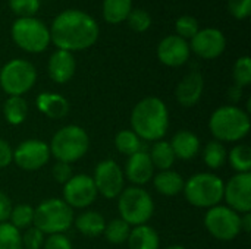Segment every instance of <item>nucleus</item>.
I'll return each mask as SVG.
<instances>
[{
    "mask_svg": "<svg viewBox=\"0 0 251 249\" xmlns=\"http://www.w3.org/2000/svg\"><path fill=\"white\" fill-rule=\"evenodd\" d=\"M99 23L87 12L66 9L60 12L51 23L50 38L59 50L81 51L90 48L99 40Z\"/></svg>",
    "mask_w": 251,
    "mask_h": 249,
    "instance_id": "f257e3e1",
    "label": "nucleus"
},
{
    "mask_svg": "<svg viewBox=\"0 0 251 249\" xmlns=\"http://www.w3.org/2000/svg\"><path fill=\"white\" fill-rule=\"evenodd\" d=\"M131 128L144 141H160L169 128V112L165 101L157 97L140 100L131 112Z\"/></svg>",
    "mask_w": 251,
    "mask_h": 249,
    "instance_id": "f03ea898",
    "label": "nucleus"
},
{
    "mask_svg": "<svg viewBox=\"0 0 251 249\" xmlns=\"http://www.w3.org/2000/svg\"><path fill=\"white\" fill-rule=\"evenodd\" d=\"M209 129L219 142H238L250 132V114L238 106H222L209 119Z\"/></svg>",
    "mask_w": 251,
    "mask_h": 249,
    "instance_id": "7ed1b4c3",
    "label": "nucleus"
},
{
    "mask_svg": "<svg viewBox=\"0 0 251 249\" xmlns=\"http://www.w3.org/2000/svg\"><path fill=\"white\" fill-rule=\"evenodd\" d=\"M50 154L62 163H75L82 158L90 148V136L87 131L78 125H66L60 128L51 138Z\"/></svg>",
    "mask_w": 251,
    "mask_h": 249,
    "instance_id": "20e7f679",
    "label": "nucleus"
},
{
    "mask_svg": "<svg viewBox=\"0 0 251 249\" xmlns=\"http://www.w3.org/2000/svg\"><path fill=\"white\" fill-rule=\"evenodd\" d=\"M224 181L209 172H201L193 175L185 183H184V195L185 200L197 207V208H212L215 205H219L224 200Z\"/></svg>",
    "mask_w": 251,
    "mask_h": 249,
    "instance_id": "39448f33",
    "label": "nucleus"
},
{
    "mask_svg": "<svg viewBox=\"0 0 251 249\" xmlns=\"http://www.w3.org/2000/svg\"><path fill=\"white\" fill-rule=\"evenodd\" d=\"M74 210L60 198H50L34 208V223L44 235L65 233L74 225Z\"/></svg>",
    "mask_w": 251,
    "mask_h": 249,
    "instance_id": "423d86ee",
    "label": "nucleus"
},
{
    "mask_svg": "<svg viewBox=\"0 0 251 249\" xmlns=\"http://www.w3.org/2000/svg\"><path fill=\"white\" fill-rule=\"evenodd\" d=\"M118 211L121 219L129 226H141L151 219L154 213V201L141 186H129L118 197Z\"/></svg>",
    "mask_w": 251,
    "mask_h": 249,
    "instance_id": "0eeeda50",
    "label": "nucleus"
},
{
    "mask_svg": "<svg viewBox=\"0 0 251 249\" xmlns=\"http://www.w3.org/2000/svg\"><path fill=\"white\" fill-rule=\"evenodd\" d=\"M10 35L13 43L28 53H41L51 43L50 29L35 16L18 18L12 23Z\"/></svg>",
    "mask_w": 251,
    "mask_h": 249,
    "instance_id": "6e6552de",
    "label": "nucleus"
},
{
    "mask_svg": "<svg viewBox=\"0 0 251 249\" xmlns=\"http://www.w3.org/2000/svg\"><path fill=\"white\" fill-rule=\"evenodd\" d=\"M35 81L37 69L25 59H12L0 69V88L9 97H22Z\"/></svg>",
    "mask_w": 251,
    "mask_h": 249,
    "instance_id": "1a4fd4ad",
    "label": "nucleus"
},
{
    "mask_svg": "<svg viewBox=\"0 0 251 249\" xmlns=\"http://www.w3.org/2000/svg\"><path fill=\"white\" fill-rule=\"evenodd\" d=\"M204 226L218 241H234L241 233V216L226 205H215L204 214Z\"/></svg>",
    "mask_w": 251,
    "mask_h": 249,
    "instance_id": "9d476101",
    "label": "nucleus"
},
{
    "mask_svg": "<svg viewBox=\"0 0 251 249\" xmlns=\"http://www.w3.org/2000/svg\"><path fill=\"white\" fill-rule=\"evenodd\" d=\"M124 178L125 176H124L121 166L115 160L107 158V160L100 161L96 166L93 181H94L97 194L103 195L107 200H113V198H118L121 192L124 191V183H125Z\"/></svg>",
    "mask_w": 251,
    "mask_h": 249,
    "instance_id": "9b49d317",
    "label": "nucleus"
},
{
    "mask_svg": "<svg viewBox=\"0 0 251 249\" xmlns=\"http://www.w3.org/2000/svg\"><path fill=\"white\" fill-rule=\"evenodd\" d=\"M50 147L41 139H26L22 141L13 150L15 164L26 172H35L44 167L50 160Z\"/></svg>",
    "mask_w": 251,
    "mask_h": 249,
    "instance_id": "f8f14e48",
    "label": "nucleus"
},
{
    "mask_svg": "<svg viewBox=\"0 0 251 249\" xmlns=\"http://www.w3.org/2000/svg\"><path fill=\"white\" fill-rule=\"evenodd\" d=\"M97 189L91 176L79 173L74 175L65 185H63V201L74 210V208H87L90 207L97 198Z\"/></svg>",
    "mask_w": 251,
    "mask_h": 249,
    "instance_id": "ddd939ff",
    "label": "nucleus"
},
{
    "mask_svg": "<svg viewBox=\"0 0 251 249\" xmlns=\"http://www.w3.org/2000/svg\"><path fill=\"white\" fill-rule=\"evenodd\" d=\"M224 200L226 207L235 213H250L251 211V173L234 175L224 188Z\"/></svg>",
    "mask_w": 251,
    "mask_h": 249,
    "instance_id": "4468645a",
    "label": "nucleus"
},
{
    "mask_svg": "<svg viewBox=\"0 0 251 249\" xmlns=\"http://www.w3.org/2000/svg\"><path fill=\"white\" fill-rule=\"evenodd\" d=\"M226 48V38L218 28H203L191 38L190 50L201 59L212 60L219 57Z\"/></svg>",
    "mask_w": 251,
    "mask_h": 249,
    "instance_id": "2eb2a0df",
    "label": "nucleus"
},
{
    "mask_svg": "<svg viewBox=\"0 0 251 249\" xmlns=\"http://www.w3.org/2000/svg\"><path fill=\"white\" fill-rule=\"evenodd\" d=\"M190 43L179 35H168L157 45L159 60L169 68H179L190 59Z\"/></svg>",
    "mask_w": 251,
    "mask_h": 249,
    "instance_id": "dca6fc26",
    "label": "nucleus"
},
{
    "mask_svg": "<svg viewBox=\"0 0 251 249\" xmlns=\"http://www.w3.org/2000/svg\"><path fill=\"white\" fill-rule=\"evenodd\" d=\"M203 90H204L203 75L199 70H191L176 85L175 90L176 101L182 107H193L200 101L203 95Z\"/></svg>",
    "mask_w": 251,
    "mask_h": 249,
    "instance_id": "f3484780",
    "label": "nucleus"
},
{
    "mask_svg": "<svg viewBox=\"0 0 251 249\" xmlns=\"http://www.w3.org/2000/svg\"><path fill=\"white\" fill-rule=\"evenodd\" d=\"M134 186H143L150 182L154 176V166L150 160L149 153L144 150L128 157L125 166V175Z\"/></svg>",
    "mask_w": 251,
    "mask_h": 249,
    "instance_id": "a211bd4d",
    "label": "nucleus"
},
{
    "mask_svg": "<svg viewBox=\"0 0 251 249\" xmlns=\"http://www.w3.org/2000/svg\"><path fill=\"white\" fill-rule=\"evenodd\" d=\"M75 69H76V62L75 57L71 51L66 50H56L47 63V72L49 76L53 82L56 84H66L69 82L74 75H75Z\"/></svg>",
    "mask_w": 251,
    "mask_h": 249,
    "instance_id": "6ab92c4d",
    "label": "nucleus"
},
{
    "mask_svg": "<svg viewBox=\"0 0 251 249\" xmlns=\"http://www.w3.org/2000/svg\"><path fill=\"white\" fill-rule=\"evenodd\" d=\"M171 147L175 154V158L179 160H191L200 151V139L196 134L188 129H182L176 132L171 139Z\"/></svg>",
    "mask_w": 251,
    "mask_h": 249,
    "instance_id": "aec40b11",
    "label": "nucleus"
},
{
    "mask_svg": "<svg viewBox=\"0 0 251 249\" xmlns=\"http://www.w3.org/2000/svg\"><path fill=\"white\" fill-rule=\"evenodd\" d=\"M37 109L47 117L59 120L69 113L68 100L56 92H41L35 100Z\"/></svg>",
    "mask_w": 251,
    "mask_h": 249,
    "instance_id": "412c9836",
    "label": "nucleus"
},
{
    "mask_svg": "<svg viewBox=\"0 0 251 249\" xmlns=\"http://www.w3.org/2000/svg\"><path fill=\"white\" fill-rule=\"evenodd\" d=\"M126 242L129 249H159L160 247L159 233L147 225L135 226L131 229Z\"/></svg>",
    "mask_w": 251,
    "mask_h": 249,
    "instance_id": "4be33fe9",
    "label": "nucleus"
},
{
    "mask_svg": "<svg viewBox=\"0 0 251 249\" xmlns=\"http://www.w3.org/2000/svg\"><path fill=\"white\" fill-rule=\"evenodd\" d=\"M153 183L159 194L165 197H175L182 192L185 182L182 176L175 170H160L153 176Z\"/></svg>",
    "mask_w": 251,
    "mask_h": 249,
    "instance_id": "5701e85b",
    "label": "nucleus"
},
{
    "mask_svg": "<svg viewBox=\"0 0 251 249\" xmlns=\"http://www.w3.org/2000/svg\"><path fill=\"white\" fill-rule=\"evenodd\" d=\"M74 222H75V227L78 229V232L87 238H97L103 235L104 227H106L104 217L97 211H84Z\"/></svg>",
    "mask_w": 251,
    "mask_h": 249,
    "instance_id": "b1692460",
    "label": "nucleus"
},
{
    "mask_svg": "<svg viewBox=\"0 0 251 249\" xmlns=\"http://www.w3.org/2000/svg\"><path fill=\"white\" fill-rule=\"evenodd\" d=\"M3 116L12 126H19L28 116V103L24 97H7L3 104Z\"/></svg>",
    "mask_w": 251,
    "mask_h": 249,
    "instance_id": "393cba45",
    "label": "nucleus"
},
{
    "mask_svg": "<svg viewBox=\"0 0 251 249\" xmlns=\"http://www.w3.org/2000/svg\"><path fill=\"white\" fill-rule=\"evenodd\" d=\"M132 9V0H103V18L107 23L116 25L126 21Z\"/></svg>",
    "mask_w": 251,
    "mask_h": 249,
    "instance_id": "a878e982",
    "label": "nucleus"
},
{
    "mask_svg": "<svg viewBox=\"0 0 251 249\" xmlns=\"http://www.w3.org/2000/svg\"><path fill=\"white\" fill-rule=\"evenodd\" d=\"M150 160L154 166V169L159 170H171V167L175 163V154L172 151V147L168 141H156L150 148Z\"/></svg>",
    "mask_w": 251,
    "mask_h": 249,
    "instance_id": "bb28decb",
    "label": "nucleus"
},
{
    "mask_svg": "<svg viewBox=\"0 0 251 249\" xmlns=\"http://www.w3.org/2000/svg\"><path fill=\"white\" fill-rule=\"evenodd\" d=\"M203 160L209 169L218 170V169L224 167L225 163L228 161V151L222 142L213 139V141L207 142V145L204 147Z\"/></svg>",
    "mask_w": 251,
    "mask_h": 249,
    "instance_id": "cd10ccee",
    "label": "nucleus"
},
{
    "mask_svg": "<svg viewBox=\"0 0 251 249\" xmlns=\"http://www.w3.org/2000/svg\"><path fill=\"white\" fill-rule=\"evenodd\" d=\"M143 139L131 129L119 131L115 136V147L124 156H132L143 150Z\"/></svg>",
    "mask_w": 251,
    "mask_h": 249,
    "instance_id": "c85d7f7f",
    "label": "nucleus"
},
{
    "mask_svg": "<svg viewBox=\"0 0 251 249\" xmlns=\"http://www.w3.org/2000/svg\"><path fill=\"white\" fill-rule=\"evenodd\" d=\"M228 160L237 173H251V148L247 144L235 145L229 151Z\"/></svg>",
    "mask_w": 251,
    "mask_h": 249,
    "instance_id": "c756f323",
    "label": "nucleus"
},
{
    "mask_svg": "<svg viewBox=\"0 0 251 249\" xmlns=\"http://www.w3.org/2000/svg\"><path fill=\"white\" fill-rule=\"evenodd\" d=\"M129 233H131V226L122 219H113L112 222L106 223V227L103 232L106 241L115 245L126 242Z\"/></svg>",
    "mask_w": 251,
    "mask_h": 249,
    "instance_id": "7c9ffc66",
    "label": "nucleus"
},
{
    "mask_svg": "<svg viewBox=\"0 0 251 249\" xmlns=\"http://www.w3.org/2000/svg\"><path fill=\"white\" fill-rule=\"evenodd\" d=\"M9 223L18 230L31 227L34 223V208L28 204H19L13 207L9 217Z\"/></svg>",
    "mask_w": 251,
    "mask_h": 249,
    "instance_id": "2f4dec72",
    "label": "nucleus"
},
{
    "mask_svg": "<svg viewBox=\"0 0 251 249\" xmlns=\"http://www.w3.org/2000/svg\"><path fill=\"white\" fill-rule=\"evenodd\" d=\"M0 249H24L21 232L9 222L0 223Z\"/></svg>",
    "mask_w": 251,
    "mask_h": 249,
    "instance_id": "473e14b6",
    "label": "nucleus"
},
{
    "mask_svg": "<svg viewBox=\"0 0 251 249\" xmlns=\"http://www.w3.org/2000/svg\"><path fill=\"white\" fill-rule=\"evenodd\" d=\"M232 76L235 85L244 88L251 84V60L249 56H241L234 63Z\"/></svg>",
    "mask_w": 251,
    "mask_h": 249,
    "instance_id": "72a5a7b5",
    "label": "nucleus"
},
{
    "mask_svg": "<svg viewBox=\"0 0 251 249\" xmlns=\"http://www.w3.org/2000/svg\"><path fill=\"white\" fill-rule=\"evenodd\" d=\"M126 21L129 28L135 32H146L151 26V16L144 9H132Z\"/></svg>",
    "mask_w": 251,
    "mask_h": 249,
    "instance_id": "f704fd0d",
    "label": "nucleus"
},
{
    "mask_svg": "<svg viewBox=\"0 0 251 249\" xmlns=\"http://www.w3.org/2000/svg\"><path fill=\"white\" fill-rule=\"evenodd\" d=\"M200 26H199V22L194 16L191 15H184V16H179L175 22V31H176V35H179L181 38L184 40H188V38H193L197 32H199Z\"/></svg>",
    "mask_w": 251,
    "mask_h": 249,
    "instance_id": "c9c22d12",
    "label": "nucleus"
},
{
    "mask_svg": "<svg viewBox=\"0 0 251 249\" xmlns=\"http://www.w3.org/2000/svg\"><path fill=\"white\" fill-rule=\"evenodd\" d=\"M10 10L19 18H31L40 9V0H9Z\"/></svg>",
    "mask_w": 251,
    "mask_h": 249,
    "instance_id": "e433bc0d",
    "label": "nucleus"
},
{
    "mask_svg": "<svg viewBox=\"0 0 251 249\" xmlns=\"http://www.w3.org/2000/svg\"><path fill=\"white\" fill-rule=\"evenodd\" d=\"M44 233L40 232L37 227L31 226L22 235V248L25 249H41L44 244Z\"/></svg>",
    "mask_w": 251,
    "mask_h": 249,
    "instance_id": "4c0bfd02",
    "label": "nucleus"
},
{
    "mask_svg": "<svg viewBox=\"0 0 251 249\" xmlns=\"http://www.w3.org/2000/svg\"><path fill=\"white\" fill-rule=\"evenodd\" d=\"M228 9L234 18L243 21L250 16L251 0H228Z\"/></svg>",
    "mask_w": 251,
    "mask_h": 249,
    "instance_id": "58836bf2",
    "label": "nucleus"
},
{
    "mask_svg": "<svg viewBox=\"0 0 251 249\" xmlns=\"http://www.w3.org/2000/svg\"><path fill=\"white\" fill-rule=\"evenodd\" d=\"M43 249H72V242L63 233L49 235L44 239Z\"/></svg>",
    "mask_w": 251,
    "mask_h": 249,
    "instance_id": "ea45409f",
    "label": "nucleus"
},
{
    "mask_svg": "<svg viewBox=\"0 0 251 249\" xmlns=\"http://www.w3.org/2000/svg\"><path fill=\"white\" fill-rule=\"evenodd\" d=\"M51 175H53V178H54V181H56L57 183L65 185V183L74 176V172H72L71 164L57 161V163L53 166V169H51Z\"/></svg>",
    "mask_w": 251,
    "mask_h": 249,
    "instance_id": "a19ab883",
    "label": "nucleus"
},
{
    "mask_svg": "<svg viewBox=\"0 0 251 249\" xmlns=\"http://www.w3.org/2000/svg\"><path fill=\"white\" fill-rule=\"evenodd\" d=\"M13 163V148L6 139L0 138V169H6Z\"/></svg>",
    "mask_w": 251,
    "mask_h": 249,
    "instance_id": "79ce46f5",
    "label": "nucleus"
},
{
    "mask_svg": "<svg viewBox=\"0 0 251 249\" xmlns=\"http://www.w3.org/2000/svg\"><path fill=\"white\" fill-rule=\"evenodd\" d=\"M12 208L13 205H12L10 198L4 192H0V223H4L9 220Z\"/></svg>",
    "mask_w": 251,
    "mask_h": 249,
    "instance_id": "37998d69",
    "label": "nucleus"
},
{
    "mask_svg": "<svg viewBox=\"0 0 251 249\" xmlns=\"http://www.w3.org/2000/svg\"><path fill=\"white\" fill-rule=\"evenodd\" d=\"M228 97H229V100L234 101V103L240 101L241 97H243V88L234 84V85L228 90Z\"/></svg>",
    "mask_w": 251,
    "mask_h": 249,
    "instance_id": "c03bdc74",
    "label": "nucleus"
},
{
    "mask_svg": "<svg viewBox=\"0 0 251 249\" xmlns=\"http://www.w3.org/2000/svg\"><path fill=\"white\" fill-rule=\"evenodd\" d=\"M251 230V213H246L241 216V232L250 233Z\"/></svg>",
    "mask_w": 251,
    "mask_h": 249,
    "instance_id": "a18cd8bd",
    "label": "nucleus"
},
{
    "mask_svg": "<svg viewBox=\"0 0 251 249\" xmlns=\"http://www.w3.org/2000/svg\"><path fill=\"white\" fill-rule=\"evenodd\" d=\"M165 249H185L184 247H181V245H172V247H168V248Z\"/></svg>",
    "mask_w": 251,
    "mask_h": 249,
    "instance_id": "49530a36",
    "label": "nucleus"
}]
</instances>
